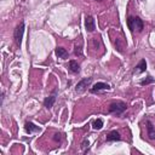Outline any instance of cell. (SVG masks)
<instances>
[{
    "instance_id": "7",
    "label": "cell",
    "mask_w": 155,
    "mask_h": 155,
    "mask_svg": "<svg viewBox=\"0 0 155 155\" xmlns=\"http://www.w3.org/2000/svg\"><path fill=\"white\" fill-rule=\"evenodd\" d=\"M110 89V86H109L108 84L106 83H97V84H95L92 86V89H91L90 91L92 93H96V92H98V91H102V90H109Z\"/></svg>"
},
{
    "instance_id": "2",
    "label": "cell",
    "mask_w": 155,
    "mask_h": 155,
    "mask_svg": "<svg viewBox=\"0 0 155 155\" xmlns=\"http://www.w3.org/2000/svg\"><path fill=\"white\" fill-rule=\"evenodd\" d=\"M126 103L121 102V101H116V102H113L110 103V106H109V113L110 114H114V115H121V114H124V112L126 110Z\"/></svg>"
},
{
    "instance_id": "5",
    "label": "cell",
    "mask_w": 155,
    "mask_h": 155,
    "mask_svg": "<svg viewBox=\"0 0 155 155\" xmlns=\"http://www.w3.org/2000/svg\"><path fill=\"white\" fill-rule=\"evenodd\" d=\"M85 28L87 32H93L96 29V22L92 16H86L85 17Z\"/></svg>"
},
{
    "instance_id": "19",
    "label": "cell",
    "mask_w": 155,
    "mask_h": 155,
    "mask_svg": "<svg viewBox=\"0 0 155 155\" xmlns=\"http://www.w3.org/2000/svg\"><path fill=\"white\" fill-rule=\"evenodd\" d=\"M53 139L56 141V142H61V135L60 133H56V135H55V137H53Z\"/></svg>"
},
{
    "instance_id": "18",
    "label": "cell",
    "mask_w": 155,
    "mask_h": 155,
    "mask_svg": "<svg viewBox=\"0 0 155 155\" xmlns=\"http://www.w3.org/2000/svg\"><path fill=\"white\" fill-rule=\"evenodd\" d=\"M89 144H90V143H89V141H87V139H84V142L81 143V148H83V149L85 150L86 148H89Z\"/></svg>"
},
{
    "instance_id": "6",
    "label": "cell",
    "mask_w": 155,
    "mask_h": 155,
    "mask_svg": "<svg viewBox=\"0 0 155 155\" xmlns=\"http://www.w3.org/2000/svg\"><path fill=\"white\" fill-rule=\"evenodd\" d=\"M56 93H57V91L55 90L53 93H52L51 96H49V97L45 98V101H44L45 108H47V109H51V108H52V106L55 104V102H56Z\"/></svg>"
},
{
    "instance_id": "16",
    "label": "cell",
    "mask_w": 155,
    "mask_h": 155,
    "mask_svg": "<svg viewBox=\"0 0 155 155\" xmlns=\"http://www.w3.org/2000/svg\"><path fill=\"white\" fill-rule=\"evenodd\" d=\"M154 81H155L154 78H152V76H147L144 80L141 81V85H142V86H147V85H149V84H153Z\"/></svg>"
},
{
    "instance_id": "20",
    "label": "cell",
    "mask_w": 155,
    "mask_h": 155,
    "mask_svg": "<svg viewBox=\"0 0 155 155\" xmlns=\"http://www.w3.org/2000/svg\"><path fill=\"white\" fill-rule=\"evenodd\" d=\"M96 1H102V0H96Z\"/></svg>"
},
{
    "instance_id": "3",
    "label": "cell",
    "mask_w": 155,
    "mask_h": 155,
    "mask_svg": "<svg viewBox=\"0 0 155 155\" xmlns=\"http://www.w3.org/2000/svg\"><path fill=\"white\" fill-rule=\"evenodd\" d=\"M23 33H24V22H21V23L16 27L15 33H13V38H15V43H16L17 46H21L22 45Z\"/></svg>"
},
{
    "instance_id": "13",
    "label": "cell",
    "mask_w": 155,
    "mask_h": 155,
    "mask_svg": "<svg viewBox=\"0 0 155 155\" xmlns=\"http://www.w3.org/2000/svg\"><path fill=\"white\" fill-rule=\"evenodd\" d=\"M147 133L149 139H155V127L153 126L152 121L147 120Z\"/></svg>"
},
{
    "instance_id": "10",
    "label": "cell",
    "mask_w": 155,
    "mask_h": 155,
    "mask_svg": "<svg viewBox=\"0 0 155 155\" xmlns=\"http://www.w3.org/2000/svg\"><path fill=\"white\" fill-rule=\"evenodd\" d=\"M121 139V136L118 131H110L109 133L107 135V141L108 142H116V141H120Z\"/></svg>"
},
{
    "instance_id": "9",
    "label": "cell",
    "mask_w": 155,
    "mask_h": 155,
    "mask_svg": "<svg viewBox=\"0 0 155 155\" xmlns=\"http://www.w3.org/2000/svg\"><path fill=\"white\" fill-rule=\"evenodd\" d=\"M55 53H56L58 58H62V60H67L68 58V51L62 46H57L56 50H55Z\"/></svg>"
},
{
    "instance_id": "8",
    "label": "cell",
    "mask_w": 155,
    "mask_h": 155,
    "mask_svg": "<svg viewBox=\"0 0 155 155\" xmlns=\"http://www.w3.org/2000/svg\"><path fill=\"white\" fill-rule=\"evenodd\" d=\"M145 69H147V62H145V60H141L138 64L135 67L133 74H141V73L145 72Z\"/></svg>"
},
{
    "instance_id": "11",
    "label": "cell",
    "mask_w": 155,
    "mask_h": 155,
    "mask_svg": "<svg viewBox=\"0 0 155 155\" xmlns=\"http://www.w3.org/2000/svg\"><path fill=\"white\" fill-rule=\"evenodd\" d=\"M126 46H127V44L124 41V39H121V38L116 39V41H115V47H116V50H118V51H119L120 53H124V52H125Z\"/></svg>"
},
{
    "instance_id": "12",
    "label": "cell",
    "mask_w": 155,
    "mask_h": 155,
    "mask_svg": "<svg viewBox=\"0 0 155 155\" xmlns=\"http://www.w3.org/2000/svg\"><path fill=\"white\" fill-rule=\"evenodd\" d=\"M24 129H26V131L28 132V133H33V132H40V131H41V129H40L39 126L34 125L33 122H26Z\"/></svg>"
},
{
    "instance_id": "17",
    "label": "cell",
    "mask_w": 155,
    "mask_h": 155,
    "mask_svg": "<svg viewBox=\"0 0 155 155\" xmlns=\"http://www.w3.org/2000/svg\"><path fill=\"white\" fill-rule=\"evenodd\" d=\"M74 53L76 55V56H81V55H83V44H81V41H80V44H79V46H78V45H75Z\"/></svg>"
},
{
    "instance_id": "15",
    "label": "cell",
    "mask_w": 155,
    "mask_h": 155,
    "mask_svg": "<svg viewBox=\"0 0 155 155\" xmlns=\"http://www.w3.org/2000/svg\"><path fill=\"white\" fill-rule=\"evenodd\" d=\"M93 129L95 130H101L102 127H103V120L102 119H97V120H95L93 121Z\"/></svg>"
},
{
    "instance_id": "4",
    "label": "cell",
    "mask_w": 155,
    "mask_h": 155,
    "mask_svg": "<svg viewBox=\"0 0 155 155\" xmlns=\"http://www.w3.org/2000/svg\"><path fill=\"white\" fill-rule=\"evenodd\" d=\"M91 81H92V78H85V79L80 80L79 83L76 84V86H75V92H76V93H83V92H85L86 89H87L89 86H90Z\"/></svg>"
},
{
    "instance_id": "1",
    "label": "cell",
    "mask_w": 155,
    "mask_h": 155,
    "mask_svg": "<svg viewBox=\"0 0 155 155\" xmlns=\"http://www.w3.org/2000/svg\"><path fill=\"white\" fill-rule=\"evenodd\" d=\"M127 27H129V29L133 33L135 30H137L138 33L143 30V21L141 20L139 17H129L127 18Z\"/></svg>"
},
{
    "instance_id": "14",
    "label": "cell",
    "mask_w": 155,
    "mask_h": 155,
    "mask_svg": "<svg viewBox=\"0 0 155 155\" xmlns=\"http://www.w3.org/2000/svg\"><path fill=\"white\" fill-rule=\"evenodd\" d=\"M69 70L73 72V73H79V72H80L79 63H78L76 61H74V60L69 61Z\"/></svg>"
}]
</instances>
